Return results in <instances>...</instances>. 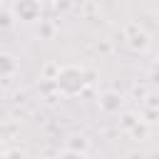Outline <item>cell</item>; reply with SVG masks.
<instances>
[{"label": "cell", "instance_id": "obj_1", "mask_svg": "<svg viewBox=\"0 0 159 159\" xmlns=\"http://www.w3.org/2000/svg\"><path fill=\"white\" fill-rule=\"evenodd\" d=\"M87 82H89L87 72L82 67H77V65H65L55 75V87H57V92L62 97H77V94H82L84 87H87Z\"/></svg>", "mask_w": 159, "mask_h": 159}, {"label": "cell", "instance_id": "obj_2", "mask_svg": "<svg viewBox=\"0 0 159 159\" xmlns=\"http://www.w3.org/2000/svg\"><path fill=\"white\" fill-rule=\"evenodd\" d=\"M42 15V0H15L12 2V17L20 22H35Z\"/></svg>", "mask_w": 159, "mask_h": 159}, {"label": "cell", "instance_id": "obj_3", "mask_svg": "<svg viewBox=\"0 0 159 159\" xmlns=\"http://www.w3.org/2000/svg\"><path fill=\"white\" fill-rule=\"evenodd\" d=\"M20 72V62L12 52H0V80H10Z\"/></svg>", "mask_w": 159, "mask_h": 159}, {"label": "cell", "instance_id": "obj_4", "mask_svg": "<svg viewBox=\"0 0 159 159\" xmlns=\"http://www.w3.org/2000/svg\"><path fill=\"white\" fill-rule=\"evenodd\" d=\"M127 42H129L132 50H147V47H149V35H147L142 27L129 25V27H127Z\"/></svg>", "mask_w": 159, "mask_h": 159}, {"label": "cell", "instance_id": "obj_5", "mask_svg": "<svg viewBox=\"0 0 159 159\" xmlns=\"http://www.w3.org/2000/svg\"><path fill=\"white\" fill-rule=\"evenodd\" d=\"M122 102L124 99H122L119 92H104L102 99H99V107H102V112H119Z\"/></svg>", "mask_w": 159, "mask_h": 159}, {"label": "cell", "instance_id": "obj_6", "mask_svg": "<svg viewBox=\"0 0 159 159\" xmlns=\"http://www.w3.org/2000/svg\"><path fill=\"white\" fill-rule=\"evenodd\" d=\"M87 137L84 134H72L70 139H67V147L65 149H75V152H87Z\"/></svg>", "mask_w": 159, "mask_h": 159}, {"label": "cell", "instance_id": "obj_7", "mask_svg": "<svg viewBox=\"0 0 159 159\" xmlns=\"http://www.w3.org/2000/svg\"><path fill=\"white\" fill-rule=\"evenodd\" d=\"M129 129H132V137H139V139H144V137H147V132H149V127H147L144 122H134Z\"/></svg>", "mask_w": 159, "mask_h": 159}, {"label": "cell", "instance_id": "obj_8", "mask_svg": "<svg viewBox=\"0 0 159 159\" xmlns=\"http://www.w3.org/2000/svg\"><path fill=\"white\" fill-rule=\"evenodd\" d=\"M57 159H87V152H75V149H62Z\"/></svg>", "mask_w": 159, "mask_h": 159}, {"label": "cell", "instance_id": "obj_9", "mask_svg": "<svg viewBox=\"0 0 159 159\" xmlns=\"http://www.w3.org/2000/svg\"><path fill=\"white\" fill-rule=\"evenodd\" d=\"M7 159H27V154L20 149H12V152H7Z\"/></svg>", "mask_w": 159, "mask_h": 159}, {"label": "cell", "instance_id": "obj_10", "mask_svg": "<svg viewBox=\"0 0 159 159\" xmlns=\"http://www.w3.org/2000/svg\"><path fill=\"white\" fill-rule=\"evenodd\" d=\"M0 25H5V27H7V25H10V15H5V12H2V15H0Z\"/></svg>", "mask_w": 159, "mask_h": 159}, {"label": "cell", "instance_id": "obj_11", "mask_svg": "<svg viewBox=\"0 0 159 159\" xmlns=\"http://www.w3.org/2000/svg\"><path fill=\"white\" fill-rule=\"evenodd\" d=\"M0 159H7V152H0Z\"/></svg>", "mask_w": 159, "mask_h": 159}, {"label": "cell", "instance_id": "obj_12", "mask_svg": "<svg viewBox=\"0 0 159 159\" xmlns=\"http://www.w3.org/2000/svg\"><path fill=\"white\" fill-rule=\"evenodd\" d=\"M50 2H55V5H57V2H65V0H50Z\"/></svg>", "mask_w": 159, "mask_h": 159}, {"label": "cell", "instance_id": "obj_13", "mask_svg": "<svg viewBox=\"0 0 159 159\" xmlns=\"http://www.w3.org/2000/svg\"><path fill=\"white\" fill-rule=\"evenodd\" d=\"M0 7H2V0H0Z\"/></svg>", "mask_w": 159, "mask_h": 159}]
</instances>
